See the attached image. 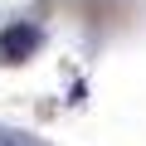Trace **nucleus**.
I'll use <instances>...</instances> for the list:
<instances>
[{"mask_svg": "<svg viewBox=\"0 0 146 146\" xmlns=\"http://www.w3.org/2000/svg\"><path fill=\"white\" fill-rule=\"evenodd\" d=\"M34 44H39V34H34L29 25H15V29H5V39H0V49H5L10 63H20L25 54H34Z\"/></svg>", "mask_w": 146, "mask_h": 146, "instance_id": "f257e3e1", "label": "nucleus"}, {"mask_svg": "<svg viewBox=\"0 0 146 146\" xmlns=\"http://www.w3.org/2000/svg\"><path fill=\"white\" fill-rule=\"evenodd\" d=\"M0 146H29L25 136H10V131H0Z\"/></svg>", "mask_w": 146, "mask_h": 146, "instance_id": "f03ea898", "label": "nucleus"}]
</instances>
